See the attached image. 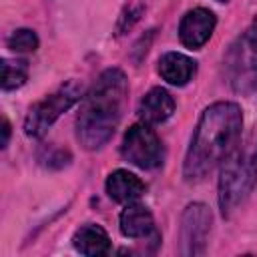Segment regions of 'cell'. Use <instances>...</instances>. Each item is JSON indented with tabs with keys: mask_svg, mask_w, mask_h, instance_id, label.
<instances>
[{
	"mask_svg": "<svg viewBox=\"0 0 257 257\" xmlns=\"http://www.w3.org/2000/svg\"><path fill=\"white\" fill-rule=\"evenodd\" d=\"M243 114L235 102H215L207 106L193 133L185 155L183 175L187 181H199L209 175L241 139Z\"/></svg>",
	"mask_w": 257,
	"mask_h": 257,
	"instance_id": "6da1fadb",
	"label": "cell"
},
{
	"mask_svg": "<svg viewBox=\"0 0 257 257\" xmlns=\"http://www.w3.org/2000/svg\"><path fill=\"white\" fill-rule=\"evenodd\" d=\"M128 82L120 68H108L98 76L76 116V139L84 149L94 151L110 141L120 122Z\"/></svg>",
	"mask_w": 257,
	"mask_h": 257,
	"instance_id": "7a4b0ae2",
	"label": "cell"
},
{
	"mask_svg": "<svg viewBox=\"0 0 257 257\" xmlns=\"http://www.w3.org/2000/svg\"><path fill=\"white\" fill-rule=\"evenodd\" d=\"M257 183V124L225 157L219 175V207L231 215Z\"/></svg>",
	"mask_w": 257,
	"mask_h": 257,
	"instance_id": "3957f363",
	"label": "cell"
},
{
	"mask_svg": "<svg viewBox=\"0 0 257 257\" xmlns=\"http://www.w3.org/2000/svg\"><path fill=\"white\" fill-rule=\"evenodd\" d=\"M225 76L239 94L257 92V16L251 26L229 46L225 56Z\"/></svg>",
	"mask_w": 257,
	"mask_h": 257,
	"instance_id": "277c9868",
	"label": "cell"
},
{
	"mask_svg": "<svg viewBox=\"0 0 257 257\" xmlns=\"http://www.w3.org/2000/svg\"><path fill=\"white\" fill-rule=\"evenodd\" d=\"M80 98H82V84H78L76 80H68L66 84L58 86L52 94L44 96L40 102H36L30 108L24 120V133L28 137H42L52 126V122Z\"/></svg>",
	"mask_w": 257,
	"mask_h": 257,
	"instance_id": "5b68a950",
	"label": "cell"
},
{
	"mask_svg": "<svg viewBox=\"0 0 257 257\" xmlns=\"http://www.w3.org/2000/svg\"><path fill=\"white\" fill-rule=\"evenodd\" d=\"M120 153L131 165L139 169H155L163 163V157H165L161 139L147 122L133 124L124 133Z\"/></svg>",
	"mask_w": 257,
	"mask_h": 257,
	"instance_id": "8992f818",
	"label": "cell"
},
{
	"mask_svg": "<svg viewBox=\"0 0 257 257\" xmlns=\"http://www.w3.org/2000/svg\"><path fill=\"white\" fill-rule=\"evenodd\" d=\"M211 211L203 203H191L183 211L179 241H181V255H203L207 235L211 229Z\"/></svg>",
	"mask_w": 257,
	"mask_h": 257,
	"instance_id": "52a82bcc",
	"label": "cell"
},
{
	"mask_svg": "<svg viewBox=\"0 0 257 257\" xmlns=\"http://www.w3.org/2000/svg\"><path fill=\"white\" fill-rule=\"evenodd\" d=\"M215 14L209 8L189 10L179 24V38L187 48H201L215 30Z\"/></svg>",
	"mask_w": 257,
	"mask_h": 257,
	"instance_id": "ba28073f",
	"label": "cell"
},
{
	"mask_svg": "<svg viewBox=\"0 0 257 257\" xmlns=\"http://www.w3.org/2000/svg\"><path fill=\"white\" fill-rule=\"evenodd\" d=\"M173 112H175V100L161 86L151 88L139 102V118L147 124H161Z\"/></svg>",
	"mask_w": 257,
	"mask_h": 257,
	"instance_id": "9c48e42d",
	"label": "cell"
},
{
	"mask_svg": "<svg viewBox=\"0 0 257 257\" xmlns=\"http://www.w3.org/2000/svg\"><path fill=\"white\" fill-rule=\"evenodd\" d=\"M106 193L116 203H133L145 193V183L126 169H116L106 179Z\"/></svg>",
	"mask_w": 257,
	"mask_h": 257,
	"instance_id": "30bf717a",
	"label": "cell"
},
{
	"mask_svg": "<svg viewBox=\"0 0 257 257\" xmlns=\"http://www.w3.org/2000/svg\"><path fill=\"white\" fill-rule=\"evenodd\" d=\"M120 231L124 237L131 239L149 237L151 233H155V221L151 211L137 201L126 203V207L120 213Z\"/></svg>",
	"mask_w": 257,
	"mask_h": 257,
	"instance_id": "8fae6325",
	"label": "cell"
},
{
	"mask_svg": "<svg viewBox=\"0 0 257 257\" xmlns=\"http://www.w3.org/2000/svg\"><path fill=\"white\" fill-rule=\"evenodd\" d=\"M197 70V62L181 52H167L159 58V74L175 86L187 84Z\"/></svg>",
	"mask_w": 257,
	"mask_h": 257,
	"instance_id": "7c38bea8",
	"label": "cell"
},
{
	"mask_svg": "<svg viewBox=\"0 0 257 257\" xmlns=\"http://www.w3.org/2000/svg\"><path fill=\"white\" fill-rule=\"evenodd\" d=\"M72 245L78 253L88 255V257H96V255H106L110 251V239L108 233L98 227V225H82L74 237H72Z\"/></svg>",
	"mask_w": 257,
	"mask_h": 257,
	"instance_id": "4fadbf2b",
	"label": "cell"
},
{
	"mask_svg": "<svg viewBox=\"0 0 257 257\" xmlns=\"http://www.w3.org/2000/svg\"><path fill=\"white\" fill-rule=\"evenodd\" d=\"M26 78H28V66L24 60H10V58L2 60V88L4 90L22 86Z\"/></svg>",
	"mask_w": 257,
	"mask_h": 257,
	"instance_id": "5bb4252c",
	"label": "cell"
},
{
	"mask_svg": "<svg viewBox=\"0 0 257 257\" xmlns=\"http://www.w3.org/2000/svg\"><path fill=\"white\" fill-rule=\"evenodd\" d=\"M6 44L12 52H34L38 48V36L30 28H18L8 36Z\"/></svg>",
	"mask_w": 257,
	"mask_h": 257,
	"instance_id": "9a60e30c",
	"label": "cell"
},
{
	"mask_svg": "<svg viewBox=\"0 0 257 257\" xmlns=\"http://www.w3.org/2000/svg\"><path fill=\"white\" fill-rule=\"evenodd\" d=\"M44 153L46 155H40V161H42V165H46L50 169H60V167L68 165V161H70V153L64 149H58V147H46Z\"/></svg>",
	"mask_w": 257,
	"mask_h": 257,
	"instance_id": "2e32d148",
	"label": "cell"
},
{
	"mask_svg": "<svg viewBox=\"0 0 257 257\" xmlns=\"http://www.w3.org/2000/svg\"><path fill=\"white\" fill-rule=\"evenodd\" d=\"M2 131H4V139H2V147H6V145H8V137H10V126H8V122H6V120L2 122Z\"/></svg>",
	"mask_w": 257,
	"mask_h": 257,
	"instance_id": "e0dca14e",
	"label": "cell"
},
{
	"mask_svg": "<svg viewBox=\"0 0 257 257\" xmlns=\"http://www.w3.org/2000/svg\"><path fill=\"white\" fill-rule=\"evenodd\" d=\"M217 2H227V0H217Z\"/></svg>",
	"mask_w": 257,
	"mask_h": 257,
	"instance_id": "ac0fdd59",
	"label": "cell"
}]
</instances>
